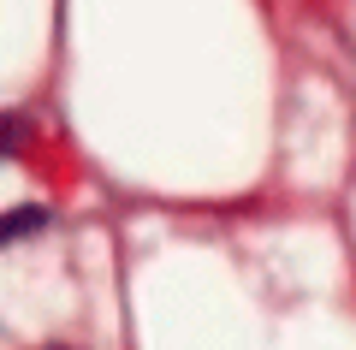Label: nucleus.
Returning a JSON list of instances; mask_svg holds the SVG:
<instances>
[{
    "mask_svg": "<svg viewBox=\"0 0 356 350\" xmlns=\"http://www.w3.org/2000/svg\"><path fill=\"white\" fill-rule=\"evenodd\" d=\"M48 350H65V344H48Z\"/></svg>",
    "mask_w": 356,
    "mask_h": 350,
    "instance_id": "f03ea898",
    "label": "nucleus"
},
{
    "mask_svg": "<svg viewBox=\"0 0 356 350\" xmlns=\"http://www.w3.org/2000/svg\"><path fill=\"white\" fill-rule=\"evenodd\" d=\"M42 225H48V208H42V202H30V208H13V214H6V244H24L30 232H42Z\"/></svg>",
    "mask_w": 356,
    "mask_h": 350,
    "instance_id": "f257e3e1",
    "label": "nucleus"
}]
</instances>
